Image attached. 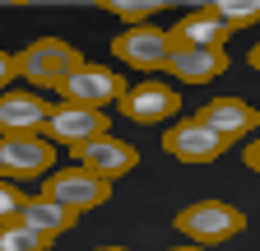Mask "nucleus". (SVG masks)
Masks as SVG:
<instances>
[{
	"mask_svg": "<svg viewBox=\"0 0 260 251\" xmlns=\"http://www.w3.org/2000/svg\"><path fill=\"white\" fill-rule=\"evenodd\" d=\"M56 93H60L70 107H93V112H103L107 103H121V98H125V84H121L116 70H107V66H88V60H84V66H79L70 79H65Z\"/></svg>",
	"mask_w": 260,
	"mask_h": 251,
	"instance_id": "5",
	"label": "nucleus"
},
{
	"mask_svg": "<svg viewBox=\"0 0 260 251\" xmlns=\"http://www.w3.org/2000/svg\"><path fill=\"white\" fill-rule=\"evenodd\" d=\"M233 60H228V51H205V47H172L168 51V70L181 79V84H209L218 79Z\"/></svg>",
	"mask_w": 260,
	"mask_h": 251,
	"instance_id": "14",
	"label": "nucleus"
},
{
	"mask_svg": "<svg viewBox=\"0 0 260 251\" xmlns=\"http://www.w3.org/2000/svg\"><path fill=\"white\" fill-rule=\"evenodd\" d=\"M172 251H209V246H195V242H190V246H172Z\"/></svg>",
	"mask_w": 260,
	"mask_h": 251,
	"instance_id": "23",
	"label": "nucleus"
},
{
	"mask_svg": "<svg viewBox=\"0 0 260 251\" xmlns=\"http://www.w3.org/2000/svg\"><path fill=\"white\" fill-rule=\"evenodd\" d=\"M209 10L233 28H246V23H260V0H209Z\"/></svg>",
	"mask_w": 260,
	"mask_h": 251,
	"instance_id": "16",
	"label": "nucleus"
},
{
	"mask_svg": "<svg viewBox=\"0 0 260 251\" xmlns=\"http://www.w3.org/2000/svg\"><path fill=\"white\" fill-rule=\"evenodd\" d=\"M42 135L51 144H65V149H75L84 140H98V135H112V121L107 112H93V107H70V103H60L51 107L47 125H42Z\"/></svg>",
	"mask_w": 260,
	"mask_h": 251,
	"instance_id": "8",
	"label": "nucleus"
},
{
	"mask_svg": "<svg viewBox=\"0 0 260 251\" xmlns=\"http://www.w3.org/2000/svg\"><path fill=\"white\" fill-rule=\"evenodd\" d=\"M23 191H19V186L14 181H0V228H5V224H19V214H23Z\"/></svg>",
	"mask_w": 260,
	"mask_h": 251,
	"instance_id": "19",
	"label": "nucleus"
},
{
	"mask_svg": "<svg viewBox=\"0 0 260 251\" xmlns=\"http://www.w3.org/2000/svg\"><path fill=\"white\" fill-rule=\"evenodd\" d=\"M103 10L116 14L125 28H140V23H149L158 14V0H103Z\"/></svg>",
	"mask_w": 260,
	"mask_h": 251,
	"instance_id": "17",
	"label": "nucleus"
},
{
	"mask_svg": "<svg viewBox=\"0 0 260 251\" xmlns=\"http://www.w3.org/2000/svg\"><path fill=\"white\" fill-rule=\"evenodd\" d=\"M242 159H246V168H251V172L260 177V140H251V144L242 149Z\"/></svg>",
	"mask_w": 260,
	"mask_h": 251,
	"instance_id": "21",
	"label": "nucleus"
},
{
	"mask_svg": "<svg viewBox=\"0 0 260 251\" xmlns=\"http://www.w3.org/2000/svg\"><path fill=\"white\" fill-rule=\"evenodd\" d=\"M47 246H51V237L32 233L23 224H5L0 228V251H47Z\"/></svg>",
	"mask_w": 260,
	"mask_h": 251,
	"instance_id": "18",
	"label": "nucleus"
},
{
	"mask_svg": "<svg viewBox=\"0 0 260 251\" xmlns=\"http://www.w3.org/2000/svg\"><path fill=\"white\" fill-rule=\"evenodd\" d=\"M56 168V144L47 135H10L0 140V181L47 177Z\"/></svg>",
	"mask_w": 260,
	"mask_h": 251,
	"instance_id": "4",
	"label": "nucleus"
},
{
	"mask_svg": "<svg viewBox=\"0 0 260 251\" xmlns=\"http://www.w3.org/2000/svg\"><path fill=\"white\" fill-rule=\"evenodd\" d=\"M168 38H172V47H205V51H223V42L233 38V28H228L209 5H200V10H190L186 19H177V23L168 28Z\"/></svg>",
	"mask_w": 260,
	"mask_h": 251,
	"instance_id": "13",
	"label": "nucleus"
},
{
	"mask_svg": "<svg viewBox=\"0 0 260 251\" xmlns=\"http://www.w3.org/2000/svg\"><path fill=\"white\" fill-rule=\"evenodd\" d=\"M246 66H251V70H255V75H260V42H255V47H251V56H246Z\"/></svg>",
	"mask_w": 260,
	"mask_h": 251,
	"instance_id": "22",
	"label": "nucleus"
},
{
	"mask_svg": "<svg viewBox=\"0 0 260 251\" xmlns=\"http://www.w3.org/2000/svg\"><path fill=\"white\" fill-rule=\"evenodd\" d=\"M168 51H172V38L153 23H140V28H121L112 38V56L130 70H168Z\"/></svg>",
	"mask_w": 260,
	"mask_h": 251,
	"instance_id": "6",
	"label": "nucleus"
},
{
	"mask_svg": "<svg viewBox=\"0 0 260 251\" xmlns=\"http://www.w3.org/2000/svg\"><path fill=\"white\" fill-rule=\"evenodd\" d=\"M195 116H200L209 131H218L228 144H233V140H246V135H255V125H260V112H255L246 98H214V103H205Z\"/></svg>",
	"mask_w": 260,
	"mask_h": 251,
	"instance_id": "12",
	"label": "nucleus"
},
{
	"mask_svg": "<svg viewBox=\"0 0 260 251\" xmlns=\"http://www.w3.org/2000/svg\"><path fill=\"white\" fill-rule=\"evenodd\" d=\"M98 251H130V246H98Z\"/></svg>",
	"mask_w": 260,
	"mask_h": 251,
	"instance_id": "24",
	"label": "nucleus"
},
{
	"mask_svg": "<svg viewBox=\"0 0 260 251\" xmlns=\"http://www.w3.org/2000/svg\"><path fill=\"white\" fill-rule=\"evenodd\" d=\"M19 224L56 242V237H65V233L79 224V214L65 209V205H56V200H47V196H28V200H23V214H19Z\"/></svg>",
	"mask_w": 260,
	"mask_h": 251,
	"instance_id": "15",
	"label": "nucleus"
},
{
	"mask_svg": "<svg viewBox=\"0 0 260 251\" xmlns=\"http://www.w3.org/2000/svg\"><path fill=\"white\" fill-rule=\"evenodd\" d=\"M121 112L135 121V125H162V121H172V116L181 112V98H177V88L144 79V84H135V88H125Z\"/></svg>",
	"mask_w": 260,
	"mask_h": 251,
	"instance_id": "10",
	"label": "nucleus"
},
{
	"mask_svg": "<svg viewBox=\"0 0 260 251\" xmlns=\"http://www.w3.org/2000/svg\"><path fill=\"white\" fill-rule=\"evenodd\" d=\"M38 196H47V200H56V205H65V209L84 214V209H98V205L112 200V181L75 163V168H56V172H47Z\"/></svg>",
	"mask_w": 260,
	"mask_h": 251,
	"instance_id": "3",
	"label": "nucleus"
},
{
	"mask_svg": "<svg viewBox=\"0 0 260 251\" xmlns=\"http://www.w3.org/2000/svg\"><path fill=\"white\" fill-rule=\"evenodd\" d=\"M162 153H172L177 163H214V159L228 153V140L218 131H209L200 116H186V121L168 125V135H162Z\"/></svg>",
	"mask_w": 260,
	"mask_h": 251,
	"instance_id": "7",
	"label": "nucleus"
},
{
	"mask_svg": "<svg viewBox=\"0 0 260 251\" xmlns=\"http://www.w3.org/2000/svg\"><path fill=\"white\" fill-rule=\"evenodd\" d=\"M70 153H75V163H79V168H88V172H98V177H107V181L125 177L130 168H140V149H135V144H125V140H112V135L84 140V144H75Z\"/></svg>",
	"mask_w": 260,
	"mask_h": 251,
	"instance_id": "9",
	"label": "nucleus"
},
{
	"mask_svg": "<svg viewBox=\"0 0 260 251\" xmlns=\"http://www.w3.org/2000/svg\"><path fill=\"white\" fill-rule=\"evenodd\" d=\"M14 60H19V79H28L32 88H60L84 66L79 47H70L65 38H38V42H28Z\"/></svg>",
	"mask_w": 260,
	"mask_h": 251,
	"instance_id": "2",
	"label": "nucleus"
},
{
	"mask_svg": "<svg viewBox=\"0 0 260 251\" xmlns=\"http://www.w3.org/2000/svg\"><path fill=\"white\" fill-rule=\"evenodd\" d=\"M47 116H51V107L38 98V93H28V88H5L0 93V140H10V135H42Z\"/></svg>",
	"mask_w": 260,
	"mask_h": 251,
	"instance_id": "11",
	"label": "nucleus"
},
{
	"mask_svg": "<svg viewBox=\"0 0 260 251\" xmlns=\"http://www.w3.org/2000/svg\"><path fill=\"white\" fill-rule=\"evenodd\" d=\"M14 79H19V60H14L10 51H0V93H5Z\"/></svg>",
	"mask_w": 260,
	"mask_h": 251,
	"instance_id": "20",
	"label": "nucleus"
},
{
	"mask_svg": "<svg viewBox=\"0 0 260 251\" xmlns=\"http://www.w3.org/2000/svg\"><path fill=\"white\" fill-rule=\"evenodd\" d=\"M172 228L181 237H190L195 246H223V242L246 233V214L228 200H195L172 214Z\"/></svg>",
	"mask_w": 260,
	"mask_h": 251,
	"instance_id": "1",
	"label": "nucleus"
}]
</instances>
